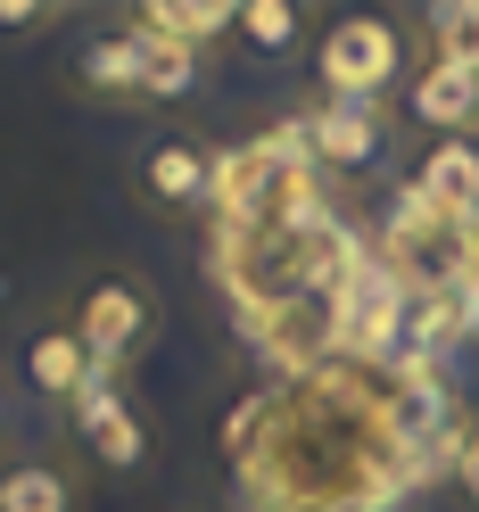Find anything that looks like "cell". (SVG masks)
I'll return each instance as SVG.
<instances>
[{
	"label": "cell",
	"mask_w": 479,
	"mask_h": 512,
	"mask_svg": "<svg viewBox=\"0 0 479 512\" xmlns=\"http://www.w3.org/2000/svg\"><path fill=\"white\" fill-rule=\"evenodd\" d=\"M306 42H323V34H314V9H306V0H240V50H248V58L290 67Z\"/></svg>",
	"instance_id": "cell-12"
},
{
	"label": "cell",
	"mask_w": 479,
	"mask_h": 512,
	"mask_svg": "<svg viewBox=\"0 0 479 512\" xmlns=\"http://www.w3.org/2000/svg\"><path fill=\"white\" fill-rule=\"evenodd\" d=\"M397 116L413 133H430V141H471L479 133V75L446 67V58H422L413 83H405V100H397Z\"/></svg>",
	"instance_id": "cell-9"
},
{
	"label": "cell",
	"mask_w": 479,
	"mask_h": 512,
	"mask_svg": "<svg viewBox=\"0 0 479 512\" xmlns=\"http://www.w3.org/2000/svg\"><path fill=\"white\" fill-rule=\"evenodd\" d=\"M405 190L455 223H479V141H430Z\"/></svg>",
	"instance_id": "cell-11"
},
{
	"label": "cell",
	"mask_w": 479,
	"mask_h": 512,
	"mask_svg": "<svg viewBox=\"0 0 479 512\" xmlns=\"http://www.w3.org/2000/svg\"><path fill=\"white\" fill-rule=\"evenodd\" d=\"M17 372H25V389H34L50 413H75V405H83V397L108 380V364L91 356V347H83L67 323H58V314H50V323H34V331L17 339Z\"/></svg>",
	"instance_id": "cell-7"
},
{
	"label": "cell",
	"mask_w": 479,
	"mask_h": 512,
	"mask_svg": "<svg viewBox=\"0 0 479 512\" xmlns=\"http://www.w3.org/2000/svg\"><path fill=\"white\" fill-rule=\"evenodd\" d=\"M124 17H133L141 34L174 42V50H199V58L240 42V0H133Z\"/></svg>",
	"instance_id": "cell-10"
},
{
	"label": "cell",
	"mask_w": 479,
	"mask_h": 512,
	"mask_svg": "<svg viewBox=\"0 0 479 512\" xmlns=\"http://www.w3.org/2000/svg\"><path fill=\"white\" fill-rule=\"evenodd\" d=\"M67 438H75L83 471L141 479V471L157 463V430H149V413H141V397H133V380H124V372H108L100 389L67 413Z\"/></svg>",
	"instance_id": "cell-4"
},
{
	"label": "cell",
	"mask_w": 479,
	"mask_h": 512,
	"mask_svg": "<svg viewBox=\"0 0 479 512\" xmlns=\"http://www.w3.org/2000/svg\"><path fill=\"white\" fill-rule=\"evenodd\" d=\"M50 314H58V323H67L108 372H124V380H133V364L157 347V331H166V298H157V281H141L133 265H91V273H75L67 290H58Z\"/></svg>",
	"instance_id": "cell-2"
},
{
	"label": "cell",
	"mask_w": 479,
	"mask_h": 512,
	"mask_svg": "<svg viewBox=\"0 0 479 512\" xmlns=\"http://www.w3.org/2000/svg\"><path fill=\"white\" fill-rule=\"evenodd\" d=\"M0 430H9V397H0Z\"/></svg>",
	"instance_id": "cell-16"
},
{
	"label": "cell",
	"mask_w": 479,
	"mask_h": 512,
	"mask_svg": "<svg viewBox=\"0 0 479 512\" xmlns=\"http://www.w3.org/2000/svg\"><path fill=\"white\" fill-rule=\"evenodd\" d=\"M422 50L397 17H331L323 42H314V100H372L397 108Z\"/></svg>",
	"instance_id": "cell-3"
},
{
	"label": "cell",
	"mask_w": 479,
	"mask_h": 512,
	"mask_svg": "<svg viewBox=\"0 0 479 512\" xmlns=\"http://www.w3.org/2000/svg\"><path fill=\"white\" fill-rule=\"evenodd\" d=\"M215 182H223V157L215 141L199 133H157L141 157H133V199L149 215H199L215 199Z\"/></svg>",
	"instance_id": "cell-6"
},
{
	"label": "cell",
	"mask_w": 479,
	"mask_h": 512,
	"mask_svg": "<svg viewBox=\"0 0 479 512\" xmlns=\"http://www.w3.org/2000/svg\"><path fill=\"white\" fill-rule=\"evenodd\" d=\"M91 471L67 446H9L0 455V512H83Z\"/></svg>",
	"instance_id": "cell-8"
},
{
	"label": "cell",
	"mask_w": 479,
	"mask_h": 512,
	"mask_svg": "<svg viewBox=\"0 0 479 512\" xmlns=\"http://www.w3.org/2000/svg\"><path fill=\"white\" fill-rule=\"evenodd\" d=\"M298 141L323 174H372L389 166L397 149V108H372V100H314L298 116Z\"/></svg>",
	"instance_id": "cell-5"
},
{
	"label": "cell",
	"mask_w": 479,
	"mask_h": 512,
	"mask_svg": "<svg viewBox=\"0 0 479 512\" xmlns=\"http://www.w3.org/2000/svg\"><path fill=\"white\" fill-rule=\"evenodd\" d=\"M413 42H422V58H446V67H471L479 75V0L413 9Z\"/></svg>",
	"instance_id": "cell-13"
},
{
	"label": "cell",
	"mask_w": 479,
	"mask_h": 512,
	"mask_svg": "<svg viewBox=\"0 0 479 512\" xmlns=\"http://www.w3.org/2000/svg\"><path fill=\"white\" fill-rule=\"evenodd\" d=\"M199 75H207L199 50L157 42L133 17L91 25V34L75 42V58H67V91L91 100V108H182L190 91H199Z\"/></svg>",
	"instance_id": "cell-1"
},
{
	"label": "cell",
	"mask_w": 479,
	"mask_h": 512,
	"mask_svg": "<svg viewBox=\"0 0 479 512\" xmlns=\"http://www.w3.org/2000/svg\"><path fill=\"white\" fill-rule=\"evenodd\" d=\"M58 17H67L58 0H0V34H9V42L42 34V25H58Z\"/></svg>",
	"instance_id": "cell-15"
},
{
	"label": "cell",
	"mask_w": 479,
	"mask_h": 512,
	"mask_svg": "<svg viewBox=\"0 0 479 512\" xmlns=\"http://www.w3.org/2000/svg\"><path fill=\"white\" fill-rule=\"evenodd\" d=\"M446 488H455V504L479 512V422L455 430V455H446Z\"/></svg>",
	"instance_id": "cell-14"
}]
</instances>
